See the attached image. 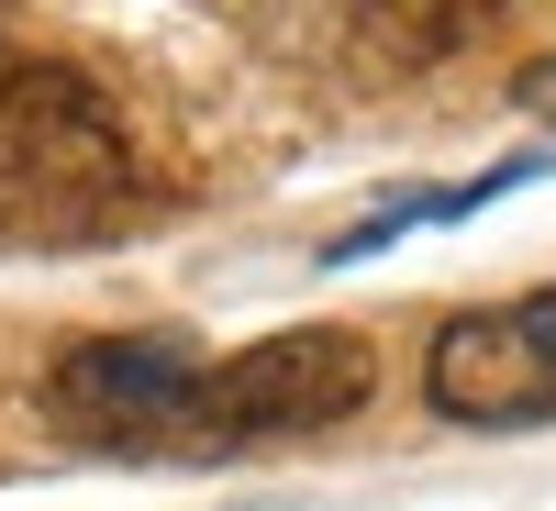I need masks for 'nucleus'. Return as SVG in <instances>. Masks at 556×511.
Masks as SVG:
<instances>
[{"instance_id":"obj_1","label":"nucleus","mask_w":556,"mask_h":511,"mask_svg":"<svg viewBox=\"0 0 556 511\" xmlns=\"http://www.w3.org/2000/svg\"><path fill=\"white\" fill-rule=\"evenodd\" d=\"M134 145L78 67H0V222H78L123 212Z\"/></svg>"},{"instance_id":"obj_2","label":"nucleus","mask_w":556,"mask_h":511,"mask_svg":"<svg viewBox=\"0 0 556 511\" xmlns=\"http://www.w3.org/2000/svg\"><path fill=\"white\" fill-rule=\"evenodd\" d=\"M379 389V356L345 322H301V334H267L245 356L201 367V456L223 445H267V434H323Z\"/></svg>"},{"instance_id":"obj_3","label":"nucleus","mask_w":556,"mask_h":511,"mask_svg":"<svg viewBox=\"0 0 556 511\" xmlns=\"http://www.w3.org/2000/svg\"><path fill=\"white\" fill-rule=\"evenodd\" d=\"M201 367L212 356H190L178 334H89L56 356L45 411L78 445H112V456H146V445L201 456Z\"/></svg>"},{"instance_id":"obj_4","label":"nucleus","mask_w":556,"mask_h":511,"mask_svg":"<svg viewBox=\"0 0 556 511\" xmlns=\"http://www.w3.org/2000/svg\"><path fill=\"white\" fill-rule=\"evenodd\" d=\"M424 400L445 411V423H545L556 411V367L545 345L523 334V311H456L434 356H424Z\"/></svg>"},{"instance_id":"obj_5","label":"nucleus","mask_w":556,"mask_h":511,"mask_svg":"<svg viewBox=\"0 0 556 511\" xmlns=\"http://www.w3.org/2000/svg\"><path fill=\"white\" fill-rule=\"evenodd\" d=\"M367 23H379L401 56H456V44L468 34H490L501 12H513V0H356Z\"/></svg>"},{"instance_id":"obj_6","label":"nucleus","mask_w":556,"mask_h":511,"mask_svg":"<svg viewBox=\"0 0 556 511\" xmlns=\"http://www.w3.org/2000/svg\"><path fill=\"white\" fill-rule=\"evenodd\" d=\"M513 311H523V334H534L545 367H556V290H534V301H513Z\"/></svg>"},{"instance_id":"obj_7","label":"nucleus","mask_w":556,"mask_h":511,"mask_svg":"<svg viewBox=\"0 0 556 511\" xmlns=\"http://www.w3.org/2000/svg\"><path fill=\"white\" fill-rule=\"evenodd\" d=\"M523 112H545V123H556V56H534V67H523Z\"/></svg>"}]
</instances>
